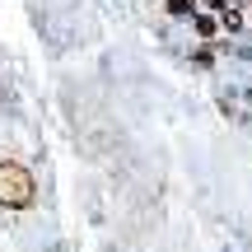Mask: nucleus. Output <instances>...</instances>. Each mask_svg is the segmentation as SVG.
Listing matches in <instances>:
<instances>
[{
  "mask_svg": "<svg viewBox=\"0 0 252 252\" xmlns=\"http://www.w3.org/2000/svg\"><path fill=\"white\" fill-rule=\"evenodd\" d=\"M33 196H37V182H33V173L24 168V163H0V206H33Z\"/></svg>",
  "mask_w": 252,
  "mask_h": 252,
  "instance_id": "obj_1",
  "label": "nucleus"
}]
</instances>
